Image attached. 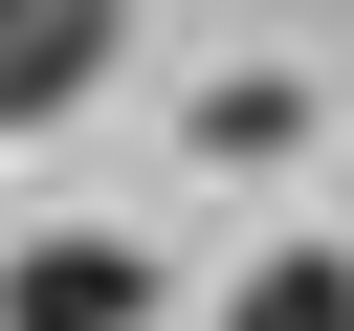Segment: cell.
Segmentation results:
<instances>
[{
	"mask_svg": "<svg viewBox=\"0 0 354 331\" xmlns=\"http://www.w3.org/2000/svg\"><path fill=\"white\" fill-rule=\"evenodd\" d=\"M111 44H133V0H0V132H66L111 88Z\"/></svg>",
	"mask_w": 354,
	"mask_h": 331,
	"instance_id": "obj_1",
	"label": "cell"
},
{
	"mask_svg": "<svg viewBox=\"0 0 354 331\" xmlns=\"http://www.w3.org/2000/svg\"><path fill=\"white\" fill-rule=\"evenodd\" d=\"M0 331H155V265L133 243H22L0 265Z\"/></svg>",
	"mask_w": 354,
	"mask_h": 331,
	"instance_id": "obj_2",
	"label": "cell"
},
{
	"mask_svg": "<svg viewBox=\"0 0 354 331\" xmlns=\"http://www.w3.org/2000/svg\"><path fill=\"white\" fill-rule=\"evenodd\" d=\"M221 331H354V243H266L221 287Z\"/></svg>",
	"mask_w": 354,
	"mask_h": 331,
	"instance_id": "obj_3",
	"label": "cell"
}]
</instances>
